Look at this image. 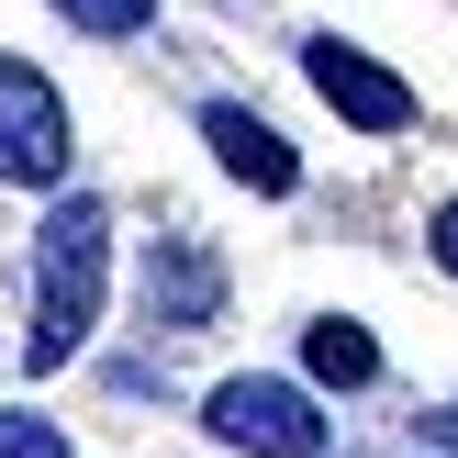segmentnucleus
I'll return each instance as SVG.
<instances>
[{"label": "nucleus", "instance_id": "nucleus-1", "mask_svg": "<svg viewBox=\"0 0 458 458\" xmlns=\"http://www.w3.org/2000/svg\"><path fill=\"white\" fill-rule=\"evenodd\" d=\"M101 280H112V213L89 191H67L56 213L34 224V369H56L67 347H89L101 325Z\"/></svg>", "mask_w": 458, "mask_h": 458}, {"label": "nucleus", "instance_id": "nucleus-3", "mask_svg": "<svg viewBox=\"0 0 458 458\" xmlns=\"http://www.w3.org/2000/svg\"><path fill=\"white\" fill-rule=\"evenodd\" d=\"M0 179H22V191L67 179V101L22 56H0Z\"/></svg>", "mask_w": 458, "mask_h": 458}, {"label": "nucleus", "instance_id": "nucleus-2", "mask_svg": "<svg viewBox=\"0 0 458 458\" xmlns=\"http://www.w3.org/2000/svg\"><path fill=\"white\" fill-rule=\"evenodd\" d=\"M213 437L246 458H325V414L302 380H224L213 392Z\"/></svg>", "mask_w": 458, "mask_h": 458}, {"label": "nucleus", "instance_id": "nucleus-4", "mask_svg": "<svg viewBox=\"0 0 458 458\" xmlns=\"http://www.w3.org/2000/svg\"><path fill=\"white\" fill-rule=\"evenodd\" d=\"M302 67H313V89L335 101V123H358V134H403V123H414V89H403L392 67L369 56V45L313 34V45H302Z\"/></svg>", "mask_w": 458, "mask_h": 458}, {"label": "nucleus", "instance_id": "nucleus-7", "mask_svg": "<svg viewBox=\"0 0 458 458\" xmlns=\"http://www.w3.org/2000/svg\"><path fill=\"white\" fill-rule=\"evenodd\" d=\"M302 358H313V380H335V392H358V380H380V347L347 325V313H325V325L302 335Z\"/></svg>", "mask_w": 458, "mask_h": 458}, {"label": "nucleus", "instance_id": "nucleus-6", "mask_svg": "<svg viewBox=\"0 0 458 458\" xmlns=\"http://www.w3.org/2000/svg\"><path fill=\"white\" fill-rule=\"evenodd\" d=\"M201 134H213V157H224V168L246 179V191H268V201H291V179H302V157H291L280 134L258 123V112H235V101H213V112H201Z\"/></svg>", "mask_w": 458, "mask_h": 458}, {"label": "nucleus", "instance_id": "nucleus-10", "mask_svg": "<svg viewBox=\"0 0 458 458\" xmlns=\"http://www.w3.org/2000/svg\"><path fill=\"white\" fill-rule=\"evenodd\" d=\"M437 268H458V201L437 213Z\"/></svg>", "mask_w": 458, "mask_h": 458}, {"label": "nucleus", "instance_id": "nucleus-5", "mask_svg": "<svg viewBox=\"0 0 458 458\" xmlns=\"http://www.w3.org/2000/svg\"><path fill=\"white\" fill-rule=\"evenodd\" d=\"M146 313L157 325H213L224 313V258L201 235H157V258H146Z\"/></svg>", "mask_w": 458, "mask_h": 458}, {"label": "nucleus", "instance_id": "nucleus-8", "mask_svg": "<svg viewBox=\"0 0 458 458\" xmlns=\"http://www.w3.org/2000/svg\"><path fill=\"white\" fill-rule=\"evenodd\" d=\"M67 22H79V34H146L157 22V0H56Z\"/></svg>", "mask_w": 458, "mask_h": 458}, {"label": "nucleus", "instance_id": "nucleus-9", "mask_svg": "<svg viewBox=\"0 0 458 458\" xmlns=\"http://www.w3.org/2000/svg\"><path fill=\"white\" fill-rule=\"evenodd\" d=\"M0 458H67V437L45 414H0Z\"/></svg>", "mask_w": 458, "mask_h": 458}, {"label": "nucleus", "instance_id": "nucleus-11", "mask_svg": "<svg viewBox=\"0 0 458 458\" xmlns=\"http://www.w3.org/2000/svg\"><path fill=\"white\" fill-rule=\"evenodd\" d=\"M425 437H437V447L458 458V403H447V414H425Z\"/></svg>", "mask_w": 458, "mask_h": 458}]
</instances>
